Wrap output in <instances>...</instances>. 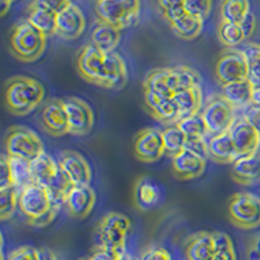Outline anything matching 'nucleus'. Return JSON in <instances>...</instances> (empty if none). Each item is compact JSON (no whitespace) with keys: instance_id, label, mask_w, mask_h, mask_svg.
Wrapping results in <instances>:
<instances>
[{"instance_id":"09e8293b","label":"nucleus","mask_w":260,"mask_h":260,"mask_svg":"<svg viewBox=\"0 0 260 260\" xmlns=\"http://www.w3.org/2000/svg\"><path fill=\"white\" fill-rule=\"evenodd\" d=\"M7 260H39L38 248L31 246H21L13 250Z\"/></svg>"},{"instance_id":"13d9d810","label":"nucleus","mask_w":260,"mask_h":260,"mask_svg":"<svg viewBox=\"0 0 260 260\" xmlns=\"http://www.w3.org/2000/svg\"><path fill=\"white\" fill-rule=\"evenodd\" d=\"M252 104L260 106V87L254 89V92H252Z\"/></svg>"},{"instance_id":"37998d69","label":"nucleus","mask_w":260,"mask_h":260,"mask_svg":"<svg viewBox=\"0 0 260 260\" xmlns=\"http://www.w3.org/2000/svg\"><path fill=\"white\" fill-rule=\"evenodd\" d=\"M183 6L187 15L206 21L212 11L213 0H183Z\"/></svg>"},{"instance_id":"c9c22d12","label":"nucleus","mask_w":260,"mask_h":260,"mask_svg":"<svg viewBox=\"0 0 260 260\" xmlns=\"http://www.w3.org/2000/svg\"><path fill=\"white\" fill-rule=\"evenodd\" d=\"M8 161L9 166H11V171H12L13 186L18 191H21L27 185L32 183L31 172H30V161H27L25 159H20V157L12 156H8Z\"/></svg>"},{"instance_id":"20e7f679","label":"nucleus","mask_w":260,"mask_h":260,"mask_svg":"<svg viewBox=\"0 0 260 260\" xmlns=\"http://www.w3.org/2000/svg\"><path fill=\"white\" fill-rule=\"evenodd\" d=\"M98 20L120 30L137 22L141 13V0H95Z\"/></svg>"},{"instance_id":"9d476101","label":"nucleus","mask_w":260,"mask_h":260,"mask_svg":"<svg viewBox=\"0 0 260 260\" xmlns=\"http://www.w3.org/2000/svg\"><path fill=\"white\" fill-rule=\"evenodd\" d=\"M134 155L142 162H156L166 155L162 134L155 127H145L134 137Z\"/></svg>"},{"instance_id":"b1692460","label":"nucleus","mask_w":260,"mask_h":260,"mask_svg":"<svg viewBox=\"0 0 260 260\" xmlns=\"http://www.w3.org/2000/svg\"><path fill=\"white\" fill-rule=\"evenodd\" d=\"M208 148H210V160L217 164H233L240 157L237 154L229 132L211 136L208 139Z\"/></svg>"},{"instance_id":"e433bc0d","label":"nucleus","mask_w":260,"mask_h":260,"mask_svg":"<svg viewBox=\"0 0 260 260\" xmlns=\"http://www.w3.org/2000/svg\"><path fill=\"white\" fill-rule=\"evenodd\" d=\"M72 186H73V183L71 182L68 176L65 175L61 169H59L57 175L55 176V178L51 181L50 185L47 186L52 203L60 208L64 207L65 199H67V195H68Z\"/></svg>"},{"instance_id":"bf43d9fd","label":"nucleus","mask_w":260,"mask_h":260,"mask_svg":"<svg viewBox=\"0 0 260 260\" xmlns=\"http://www.w3.org/2000/svg\"><path fill=\"white\" fill-rule=\"evenodd\" d=\"M121 260H134V259H133V257H132V256H130V255L125 254L124 256H122V259H121Z\"/></svg>"},{"instance_id":"f03ea898","label":"nucleus","mask_w":260,"mask_h":260,"mask_svg":"<svg viewBox=\"0 0 260 260\" xmlns=\"http://www.w3.org/2000/svg\"><path fill=\"white\" fill-rule=\"evenodd\" d=\"M47 38L27 20L17 21L9 31V51L18 61L34 62L43 56Z\"/></svg>"},{"instance_id":"9b49d317","label":"nucleus","mask_w":260,"mask_h":260,"mask_svg":"<svg viewBox=\"0 0 260 260\" xmlns=\"http://www.w3.org/2000/svg\"><path fill=\"white\" fill-rule=\"evenodd\" d=\"M65 108L68 113L69 134L74 137H83L91 132L95 124V117L89 104L80 98L71 96L65 99Z\"/></svg>"},{"instance_id":"423d86ee","label":"nucleus","mask_w":260,"mask_h":260,"mask_svg":"<svg viewBox=\"0 0 260 260\" xmlns=\"http://www.w3.org/2000/svg\"><path fill=\"white\" fill-rule=\"evenodd\" d=\"M228 215L232 224L242 231L260 226V197L251 192H236L229 199Z\"/></svg>"},{"instance_id":"f8f14e48","label":"nucleus","mask_w":260,"mask_h":260,"mask_svg":"<svg viewBox=\"0 0 260 260\" xmlns=\"http://www.w3.org/2000/svg\"><path fill=\"white\" fill-rule=\"evenodd\" d=\"M106 59V52L95 47L91 42L83 46L76 56V69L82 80L98 86L102 69Z\"/></svg>"},{"instance_id":"c756f323","label":"nucleus","mask_w":260,"mask_h":260,"mask_svg":"<svg viewBox=\"0 0 260 260\" xmlns=\"http://www.w3.org/2000/svg\"><path fill=\"white\" fill-rule=\"evenodd\" d=\"M169 86L173 94L201 86V76L187 65H176L169 68Z\"/></svg>"},{"instance_id":"7ed1b4c3","label":"nucleus","mask_w":260,"mask_h":260,"mask_svg":"<svg viewBox=\"0 0 260 260\" xmlns=\"http://www.w3.org/2000/svg\"><path fill=\"white\" fill-rule=\"evenodd\" d=\"M133 228L132 220L118 212L104 215L94 229L96 245L117 251H126V238Z\"/></svg>"},{"instance_id":"aec40b11","label":"nucleus","mask_w":260,"mask_h":260,"mask_svg":"<svg viewBox=\"0 0 260 260\" xmlns=\"http://www.w3.org/2000/svg\"><path fill=\"white\" fill-rule=\"evenodd\" d=\"M164 199V191L160 183L148 176H142L137 180L134 187V203L141 211L154 210Z\"/></svg>"},{"instance_id":"72a5a7b5","label":"nucleus","mask_w":260,"mask_h":260,"mask_svg":"<svg viewBox=\"0 0 260 260\" xmlns=\"http://www.w3.org/2000/svg\"><path fill=\"white\" fill-rule=\"evenodd\" d=\"M217 38L220 43L226 48H234L246 41L245 32L240 24H233L228 21H220L217 27Z\"/></svg>"},{"instance_id":"ea45409f","label":"nucleus","mask_w":260,"mask_h":260,"mask_svg":"<svg viewBox=\"0 0 260 260\" xmlns=\"http://www.w3.org/2000/svg\"><path fill=\"white\" fill-rule=\"evenodd\" d=\"M176 125L182 130L186 137H202V138H207L210 136L207 125L204 122V118L202 116V113L181 118Z\"/></svg>"},{"instance_id":"7c9ffc66","label":"nucleus","mask_w":260,"mask_h":260,"mask_svg":"<svg viewBox=\"0 0 260 260\" xmlns=\"http://www.w3.org/2000/svg\"><path fill=\"white\" fill-rule=\"evenodd\" d=\"M168 25L172 31L175 32L176 37L183 39V41H192L201 36L204 21L185 13L181 17L176 18L175 21L169 22Z\"/></svg>"},{"instance_id":"49530a36","label":"nucleus","mask_w":260,"mask_h":260,"mask_svg":"<svg viewBox=\"0 0 260 260\" xmlns=\"http://www.w3.org/2000/svg\"><path fill=\"white\" fill-rule=\"evenodd\" d=\"M13 186V177L11 166H9L8 156L6 154L0 159V190L8 189Z\"/></svg>"},{"instance_id":"ddd939ff","label":"nucleus","mask_w":260,"mask_h":260,"mask_svg":"<svg viewBox=\"0 0 260 260\" xmlns=\"http://www.w3.org/2000/svg\"><path fill=\"white\" fill-rule=\"evenodd\" d=\"M41 124L46 133L56 138L69 134V120L65 101L52 98L46 102L41 113Z\"/></svg>"},{"instance_id":"bb28decb","label":"nucleus","mask_w":260,"mask_h":260,"mask_svg":"<svg viewBox=\"0 0 260 260\" xmlns=\"http://www.w3.org/2000/svg\"><path fill=\"white\" fill-rule=\"evenodd\" d=\"M173 101L178 108L180 120L192 115H198L203 107V92H202L201 86H195L191 89L176 92L173 95Z\"/></svg>"},{"instance_id":"f257e3e1","label":"nucleus","mask_w":260,"mask_h":260,"mask_svg":"<svg viewBox=\"0 0 260 260\" xmlns=\"http://www.w3.org/2000/svg\"><path fill=\"white\" fill-rule=\"evenodd\" d=\"M45 86L27 76H15L4 83V103L11 115L26 116L37 110L45 99Z\"/></svg>"},{"instance_id":"a211bd4d","label":"nucleus","mask_w":260,"mask_h":260,"mask_svg":"<svg viewBox=\"0 0 260 260\" xmlns=\"http://www.w3.org/2000/svg\"><path fill=\"white\" fill-rule=\"evenodd\" d=\"M127 82V68L125 60L117 52H106L103 69L99 78V87L122 89Z\"/></svg>"},{"instance_id":"3c124183","label":"nucleus","mask_w":260,"mask_h":260,"mask_svg":"<svg viewBox=\"0 0 260 260\" xmlns=\"http://www.w3.org/2000/svg\"><path fill=\"white\" fill-rule=\"evenodd\" d=\"M31 3L47 8L55 13H60L72 4V0H31Z\"/></svg>"},{"instance_id":"f3484780","label":"nucleus","mask_w":260,"mask_h":260,"mask_svg":"<svg viewBox=\"0 0 260 260\" xmlns=\"http://www.w3.org/2000/svg\"><path fill=\"white\" fill-rule=\"evenodd\" d=\"M238 156H246L257 152L260 147V136L254 126L245 117H237L229 129Z\"/></svg>"},{"instance_id":"a19ab883","label":"nucleus","mask_w":260,"mask_h":260,"mask_svg":"<svg viewBox=\"0 0 260 260\" xmlns=\"http://www.w3.org/2000/svg\"><path fill=\"white\" fill-rule=\"evenodd\" d=\"M212 233L216 246V254L212 260H237L236 250L231 237L222 232H212Z\"/></svg>"},{"instance_id":"680f3d73","label":"nucleus","mask_w":260,"mask_h":260,"mask_svg":"<svg viewBox=\"0 0 260 260\" xmlns=\"http://www.w3.org/2000/svg\"><path fill=\"white\" fill-rule=\"evenodd\" d=\"M11 2H15V0H11Z\"/></svg>"},{"instance_id":"2f4dec72","label":"nucleus","mask_w":260,"mask_h":260,"mask_svg":"<svg viewBox=\"0 0 260 260\" xmlns=\"http://www.w3.org/2000/svg\"><path fill=\"white\" fill-rule=\"evenodd\" d=\"M143 90L152 91L164 98H173L169 86V68H157L151 71L143 81Z\"/></svg>"},{"instance_id":"393cba45","label":"nucleus","mask_w":260,"mask_h":260,"mask_svg":"<svg viewBox=\"0 0 260 260\" xmlns=\"http://www.w3.org/2000/svg\"><path fill=\"white\" fill-rule=\"evenodd\" d=\"M121 31L122 30L107 24L104 21L98 20L91 30L90 39L92 45L103 52H113L121 41Z\"/></svg>"},{"instance_id":"4d7b16f0","label":"nucleus","mask_w":260,"mask_h":260,"mask_svg":"<svg viewBox=\"0 0 260 260\" xmlns=\"http://www.w3.org/2000/svg\"><path fill=\"white\" fill-rule=\"evenodd\" d=\"M13 2L11 0H0V15L2 16H6L8 13V11L11 9V6H12Z\"/></svg>"},{"instance_id":"4468645a","label":"nucleus","mask_w":260,"mask_h":260,"mask_svg":"<svg viewBox=\"0 0 260 260\" xmlns=\"http://www.w3.org/2000/svg\"><path fill=\"white\" fill-rule=\"evenodd\" d=\"M96 194L90 185H73L69 190L64 207L74 219H86L94 210Z\"/></svg>"},{"instance_id":"f704fd0d","label":"nucleus","mask_w":260,"mask_h":260,"mask_svg":"<svg viewBox=\"0 0 260 260\" xmlns=\"http://www.w3.org/2000/svg\"><path fill=\"white\" fill-rule=\"evenodd\" d=\"M162 134V142H164V148H166V154L173 157L185 150V143H186V138L182 130L177 126V125H169L166 129L161 132Z\"/></svg>"},{"instance_id":"6e6d98bb","label":"nucleus","mask_w":260,"mask_h":260,"mask_svg":"<svg viewBox=\"0 0 260 260\" xmlns=\"http://www.w3.org/2000/svg\"><path fill=\"white\" fill-rule=\"evenodd\" d=\"M39 260H59L57 255L48 247L38 248Z\"/></svg>"},{"instance_id":"de8ad7c7","label":"nucleus","mask_w":260,"mask_h":260,"mask_svg":"<svg viewBox=\"0 0 260 260\" xmlns=\"http://www.w3.org/2000/svg\"><path fill=\"white\" fill-rule=\"evenodd\" d=\"M139 260H172V256L167 248L154 245L143 250Z\"/></svg>"},{"instance_id":"c85d7f7f","label":"nucleus","mask_w":260,"mask_h":260,"mask_svg":"<svg viewBox=\"0 0 260 260\" xmlns=\"http://www.w3.org/2000/svg\"><path fill=\"white\" fill-rule=\"evenodd\" d=\"M26 20L47 37L56 36L57 13L52 12L50 9L30 3L27 7Z\"/></svg>"},{"instance_id":"cd10ccee","label":"nucleus","mask_w":260,"mask_h":260,"mask_svg":"<svg viewBox=\"0 0 260 260\" xmlns=\"http://www.w3.org/2000/svg\"><path fill=\"white\" fill-rule=\"evenodd\" d=\"M60 167L47 152H42L39 156L30 161V172H31L32 182L43 185L47 187L51 181L57 175Z\"/></svg>"},{"instance_id":"1a4fd4ad","label":"nucleus","mask_w":260,"mask_h":260,"mask_svg":"<svg viewBox=\"0 0 260 260\" xmlns=\"http://www.w3.org/2000/svg\"><path fill=\"white\" fill-rule=\"evenodd\" d=\"M53 203L46 186L32 182L20 191L18 208L27 220L37 219L52 208Z\"/></svg>"},{"instance_id":"2eb2a0df","label":"nucleus","mask_w":260,"mask_h":260,"mask_svg":"<svg viewBox=\"0 0 260 260\" xmlns=\"http://www.w3.org/2000/svg\"><path fill=\"white\" fill-rule=\"evenodd\" d=\"M59 167L73 185H90L91 182V167L77 151H62L59 156Z\"/></svg>"},{"instance_id":"5fc2aeb1","label":"nucleus","mask_w":260,"mask_h":260,"mask_svg":"<svg viewBox=\"0 0 260 260\" xmlns=\"http://www.w3.org/2000/svg\"><path fill=\"white\" fill-rule=\"evenodd\" d=\"M248 259L260 260V234H256L250 242L248 247Z\"/></svg>"},{"instance_id":"052dcab7","label":"nucleus","mask_w":260,"mask_h":260,"mask_svg":"<svg viewBox=\"0 0 260 260\" xmlns=\"http://www.w3.org/2000/svg\"><path fill=\"white\" fill-rule=\"evenodd\" d=\"M81 260H90V257H85V259H81Z\"/></svg>"},{"instance_id":"a878e982","label":"nucleus","mask_w":260,"mask_h":260,"mask_svg":"<svg viewBox=\"0 0 260 260\" xmlns=\"http://www.w3.org/2000/svg\"><path fill=\"white\" fill-rule=\"evenodd\" d=\"M252 92H254V86L250 83V81L246 80L221 86L220 94L238 111L246 110L247 107L251 106Z\"/></svg>"},{"instance_id":"6e6552de","label":"nucleus","mask_w":260,"mask_h":260,"mask_svg":"<svg viewBox=\"0 0 260 260\" xmlns=\"http://www.w3.org/2000/svg\"><path fill=\"white\" fill-rule=\"evenodd\" d=\"M215 76L220 86L248 78V67L243 50L226 48L221 51L215 65Z\"/></svg>"},{"instance_id":"412c9836","label":"nucleus","mask_w":260,"mask_h":260,"mask_svg":"<svg viewBox=\"0 0 260 260\" xmlns=\"http://www.w3.org/2000/svg\"><path fill=\"white\" fill-rule=\"evenodd\" d=\"M231 177L238 185L254 186L260 183V154L241 156L232 164Z\"/></svg>"},{"instance_id":"4c0bfd02","label":"nucleus","mask_w":260,"mask_h":260,"mask_svg":"<svg viewBox=\"0 0 260 260\" xmlns=\"http://www.w3.org/2000/svg\"><path fill=\"white\" fill-rule=\"evenodd\" d=\"M246 60L248 67V78L254 89L260 87V45L259 43H248L245 48Z\"/></svg>"},{"instance_id":"4be33fe9","label":"nucleus","mask_w":260,"mask_h":260,"mask_svg":"<svg viewBox=\"0 0 260 260\" xmlns=\"http://www.w3.org/2000/svg\"><path fill=\"white\" fill-rule=\"evenodd\" d=\"M207 161L186 150L172 157V171L177 180L189 181L199 178L206 171Z\"/></svg>"},{"instance_id":"a18cd8bd","label":"nucleus","mask_w":260,"mask_h":260,"mask_svg":"<svg viewBox=\"0 0 260 260\" xmlns=\"http://www.w3.org/2000/svg\"><path fill=\"white\" fill-rule=\"evenodd\" d=\"M126 251H117L112 248H107L103 246L95 245L90 254V260H121Z\"/></svg>"},{"instance_id":"8fccbe9b","label":"nucleus","mask_w":260,"mask_h":260,"mask_svg":"<svg viewBox=\"0 0 260 260\" xmlns=\"http://www.w3.org/2000/svg\"><path fill=\"white\" fill-rule=\"evenodd\" d=\"M59 211H60V207H57V206L53 204L52 208H51L48 212H46L45 215L39 216V217H37V219L27 220V224L31 225V226L34 228H46L47 225H50L51 222L55 220V217H56V215L59 213Z\"/></svg>"},{"instance_id":"603ef678","label":"nucleus","mask_w":260,"mask_h":260,"mask_svg":"<svg viewBox=\"0 0 260 260\" xmlns=\"http://www.w3.org/2000/svg\"><path fill=\"white\" fill-rule=\"evenodd\" d=\"M242 116L255 127V129H256V132L260 136V106L251 104V106L247 107V108L243 111Z\"/></svg>"},{"instance_id":"864d4df0","label":"nucleus","mask_w":260,"mask_h":260,"mask_svg":"<svg viewBox=\"0 0 260 260\" xmlns=\"http://www.w3.org/2000/svg\"><path fill=\"white\" fill-rule=\"evenodd\" d=\"M241 27H242L243 32H245L246 39H248L250 37L254 36L255 30H256V17L252 12L248 13L247 16L245 17V20L241 22Z\"/></svg>"},{"instance_id":"c03bdc74","label":"nucleus","mask_w":260,"mask_h":260,"mask_svg":"<svg viewBox=\"0 0 260 260\" xmlns=\"http://www.w3.org/2000/svg\"><path fill=\"white\" fill-rule=\"evenodd\" d=\"M185 150L194 154L195 156L203 160H210V148H208V139L202 137H187L185 143Z\"/></svg>"},{"instance_id":"39448f33","label":"nucleus","mask_w":260,"mask_h":260,"mask_svg":"<svg viewBox=\"0 0 260 260\" xmlns=\"http://www.w3.org/2000/svg\"><path fill=\"white\" fill-rule=\"evenodd\" d=\"M4 151L8 156L20 157L31 161L42 152H45V146L36 132L16 125L7 130L4 137Z\"/></svg>"},{"instance_id":"0eeeda50","label":"nucleus","mask_w":260,"mask_h":260,"mask_svg":"<svg viewBox=\"0 0 260 260\" xmlns=\"http://www.w3.org/2000/svg\"><path fill=\"white\" fill-rule=\"evenodd\" d=\"M201 113L210 136L226 133L237 120V110L221 94L211 95Z\"/></svg>"},{"instance_id":"dca6fc26","label":"nucleus","mask_w":260,"mask_h":260,"mask_svg":"<svg viewBox=\"0 0 260 260\" xmlns=\"http://www.w3.org/2000/svg\"><path fill=\"white\" fill-rule=\"evenodd\" d=\"M143 101L148 115L160 124L169 126V125H176L180 121L178 108L173 98L160 96L152 91L143 90Z\"/></svg>"},{"instance_id":"6ab92c4d","label":"nucleus","mask_w":260,"mask_h":260,"mask_svg":"<svg viewBox=\"0 0 260 260\" xmlns=\"http://www.w3.org/2000/svg\"><path fill=\"white\" fill-rule=\"evenodd\" d=\"M86 29V18L81 8L72 3L61 12L57 13L56 36L65 41L80 38Z\"/></svg>"},{"instance_id":"58836bf2","label":"nucleus","mask_w":260,"mask_h":260,"mask_svg":"<svg viewBox=\"0 0 260 260\" xmlns=\"http://www.w3.org/2000/svg\"><path fill=\"white\" fill-rule=\"evenodd\" d=\"M20 191L15 186L0 190V220L8 221L18 208Z\"/></svg>"},{"instance_id":"473e14b6","label":"nucleus","mask_w":260,"mask_h":260,"mask_svg":"<svg viewBox=\"0 0 260 260\" xmlns=\"http://www.w3.org/2000/svg\"><path fill=\"white\" fill-rule=\"evenodd\" d=\"M250 11L248 0H221L220 3V16L221 21L233 24H241Z\"/></svg>"},{"instance_id":"79ce46f5","label":"nucleus","mask_w":260,"mask_h":260,"mask_svg":"<svg viewBox=\"0 0 260 260\" xmlns=\"http://www.w3.org/2000/svg\"><path fill=\"white\" fill-rule=\"evenodd\" d=\"M157 8L167 21V24L186 13L183 0H157Z\"/></svg>"},{"instance_id":"5701e85b","label":"nucleus","mask_w":260,"mask_h":260,"mask_svg":"<svg viewBox=\"0 0 260 260\" xmlns=\"http://www.w3.org/2000/svg\"><path fill=\"white\" fill-rule=\"evenodd\" d=\"M186 260H212L216 254L215 238L212 232H198L187 237L183 243Z\"/></svg>"}]
</instances>
